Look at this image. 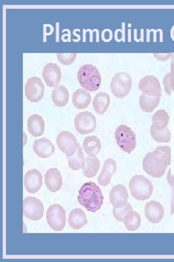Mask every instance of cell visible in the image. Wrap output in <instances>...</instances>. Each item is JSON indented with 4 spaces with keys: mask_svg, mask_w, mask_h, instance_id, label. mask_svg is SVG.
<instances>
[{
    "mask_svg": "<svg viewBox=\"0 0 174 262\" xmlns=\"http://www.w3.org/2000/svg\"><path fill=\"white\" fill-rule=\"evenodd\" d=\"M171 149L168 146H159L147 153L143 160V167L146 173L154 178L162 177L171 163Z\"/></svg>",
    "mask_w": 174,
    "mask_h": 262,
    "instance_id": "1",
    "label": "cell"
},
{
    "mask_svg": "<svg viewBox=\"0 0 174 262\" xmlns=\"http://www.w3.org/2000/svg\"><path fill=\"white\" fill-rule=\"evenodd\" d=\"M78 78L80 85L89 92H96L102 84V76L94 66L86 64L80 69Z\"/></svg>",
    "mask_w": 174,
    "mask_h": 262,
    "instance_id": "4",
    "label": "cell"
},
{
    "mask_svg": "<svg viewBox=\"0 0 174 262\" xmlns=\"http://www.w3.org/2000/svg\"><path fill=\"white\" fill-rule=\"evenodd\" d=\"M28 129L32 136L38 137L42 136L45 130V122L38 114L30 116L28 121Z\"/></svg>",
    "mask_w": 174,
    "mask_h": 262,
    "instance_id": "21",
    "label": "cell"
},
{
    "mask_svg": "<svg viewBox=\"0 0 174 262\" xmlns=\"http://www.w3.org/2000/svg\"><path fill=\"white\" fill-rule=\"evenodd\" d=\"M116 142L123 151L130 154L137 145L136 136L131 128L125 125H121L115 130Z\"/></svg>",
    "mask_w": 174,
    "mask_h": 262,
    "instance_id": "6",
    "label": "cell"
},
{
    "mask_svg": "<svg viewBox=\"0 0 174 262\" xmlns=\"http://www.w3.org/2000/svg\"><path fill=\"white\" fill-rule=\"evenodd\" d=\"M59 23H56V41L59 42Z\"/></svg>",
    "mask_w": 174,
    "mask_h": 262,
    "instance_id": "36",
    "label": "cell"
},
{
    "mask_svg": "<svg viewBox=\"0 0 174 262\" xmlns=\"http://www.w3.org/2000/svg\"><path fill=\"white\" fill-rule=\"evenodd\" d=\"M92 100V96L86 90L80 89L74 93L72 102L74 106L79 110H84L88 107Z\"/></svg>",
    "mask_w": 174,
    "mask_h": 262,
    "instance_id": "24",
    "label": "cell"
},
{
    "mask_svg": "<svg viewBox=\"0 0 174 262\" xmlns=\"http://www.w3.org/2000/svg\"><path fill=\"white\" fill-rule=\"evenodd\" d=\"M167 181L169 183L172 191L171 203V214H174V176L171 174L170 169L167 175Z\"/></svg>",
    "mask_w": 174,
    "mask_h": 262,
    "instance_id": "34",
    "label": "cell"
},
{
    "mask_svg": "<svg viewBox=\"0 0 174 262\" xmlns=\"http://www.w3.org/2000/svg\"><path fill=\"white\" fill-rule=\"evenodd\" d=\"M69 166L73 170H78L84 169L85 167V160L84 152L79 144L77 151L71 157H67Z\"/></svg>",
    "mask_w": 174,
    "mask_h": 262,
    "instance_id": "29",
    "label": "cell"
},
{
    "mask_svg": "<svg viewBox=\"0 0 174 262\" xmlns=\"http://www.w3.org/2000/svg\"><path fill=\"white\" fill-rule=\"evenodd\" d=\"M57 56L58 60H59L61 63L65 66H68L71 64L76 61L77 54L57 53Z\"/></svg>",
    "mask_w": 174,
    "mask_h": 262,
    "instance_id": "33",
    "label": "cell"
},
{
    "mask_svg": "<svg viewBox=\"0 0 174 262\" xmlns=\"http://www.w3.org/2000/svg\"><path fill=\"white\" fill-rule=\"evenodd\" d=\"M145 214L149 222L159 224L164 217V210L160 203L152 201L146 204Z\"/></svg>",
    "mask_w": 174,
    "mask_h": 262,
    "instance_id": "17",
    "label": "cell"
},
{
    "mask_svg": "<svg viewBox=\"0 0 174 262\" xmlns=\"http://www.w3.org/2000/svg\"><path fill=\"white\" fill-rule=\"evenodd\" d=\"M42 185V175L37 169H31L24 176V186L29 193L32 194L37 193L40 190Z\"/></svg>",
    "mask_w": 174,
    "mask_h": 262,
    "instance_id": "15",
    "label": "cell"
},
{
    "mask_svg": "<svg viewBox=\"0 0 174 262\" xmlns=\"http://www.w3.org/2000/svg\"><path fill=\"white\" fill-rule=\"evenodd\" d=\"M67 34H63L62 36V39L63 42H70L71 41V32L69 29H65Z\"/></svg>",
    "mask_w": 174,
    "mask_h": 262,
    "instance_id": "35",
    "label": "cell"
},
{
    "mask_svg": "<svg viewBox=\"0 0 174 262\" xmlns=\"http://www.w3.org/2000/svg\"><path fill=\"white\" fill-rule=\"evenodd\" d=\"M93 105L95 112L99 115H103L109 108L110 97L107 94L101 92L96 94L93 101Z\"/></svg>",
    "mask_w": 174,
    "mask_h": 262,
    "instance_id": "26",
    "label": "cell"
},
{
    "mask_svg": "<svg viewBox=\"0 0 174 262\" xmlns=\"http://www.w3.org/2000/svg\"><path fill=\"white\" fill-rule=\"evenodd\" d=\"M69 94L67 88L63 85L57 86L52 92V100L59 107H63L69 102Z\"/></svg>",
    "mask_w": 174,
    "mask_h": 262,
    "instance_id": "25",
    "label": "cell"
},
{
    "mask_svg": "<svg viewBox=\"0 0 174 262\" xmlns=\"http://www.w3.org/2000/svg\"><path fill=\"white\" fill-rule=\"evenodd\" d=\"M132 210L133 209H132L131 204L127 203L126 206L122 208H115L114 207L113 209V214L116 220L119 221V222H123L124 217H125L129 211Z\"/></svg>",
    "mask_w": 174,
    "mask_h": 262,
    "instance_id": "32",
    "label": "cell"
},
{
    "mask_svg": "<svg viewBox=\"0 0 174 262\" xmlns=\"http://www.w3.org/2000/svg\"><path fill=\"white\" fill-rule=\"evenodd\" d=\"M160 97L147 96L144 94L140 95L139 98L140 107L146 113H152L159 105Z\"/></svg>",
    "mask_w": 174,
    "mask_h": 262,
    "instance_id": "27",
    "label": "cell"
},
{
    "mask_svg": "<svg viewBox=\"0 0 174 262\" xmlns=\"http://www.w3.org/2000/svg\"><path fill=\"white\" fill-rule=\"evenodd\" d=\"M33 148L39 157L47 159L54 153L55 148L52 142L46 138H41L34 142Z\"/></svg>",
    "mask_w": 174,
    "mask_h": 262,
    "instance_id": "19",
    "label": "cell"
},
{
    "mask_svg": "<svg viewBox=\"0 0 174 262\" xmlns=\"http://www.w3.org/2000/svg\"><path fill=\"white\" fill-rule=\"evenodd\" d=\"M56 143L60 150L67 157L76 154L79 146L77 138L69 131H62L58 135Z\"/></svg>",
    "mask_w": 174,
    "mask_h": 262,
    "instance_id": "10",
    "label": "cell"
},
{
    "mask_svg": "<svg viewBox=\"0 0 174 262\" xmlns=\"http://www.w3.org/2000/svg\"><path fill=\"white\" fill-rule=\"evenodd\" d=\"M132 88V78L127 72H120L113 77L111 89L113 95L118 98H125Z\"/></svg>",
    "mask_w": 174,
    "mask_h": 262,
    "instance_id": "7",
    "label": "cell"
},
{
    "mask_svg": "<svg viewBox=\"0 0 174 262\" xmlns=\"http://www.w3.org/2000/svg\"><path fill=\"white\" fill-rule=\"evenodd\" d=\"M139 89L147 96L160 98L162 96L160 81L153 76H146L141 80Z\"/></svg>",
    "mask_w": 174,
    "mask_h": 262,
    "instance_id": "13",
    "label": "cell"
},
{
    "mask_svg": "<svg viewBox=\"0 0 174 262\" xmlns=\"http://www.w3.org/2000/svg\"><path fill=\"white\" fill-rule=\"evenodd\" d=\"M101 163L95 157H87L85 161V167L83 169V173L88 178L94 177L100 169Z\"/></svg>",
    "mask_w": 174,
    "mask_h": 262,
    "instance_id": "30",
    "label": "cell"
},
{
    "mask_svg": "<svg viewBox=\"0 0 174 262\" xmlns=\"http://www.w3.org/2000/svg\"><path fill=\"white\" fill-rule=\"evenodd\" d=\"M23 205L24 217L34 221H38L43 218L44 207L39 200L29 196L24 200Z\"/></svg>",
    "mask_w": 174,
    "mask_h": 262,
    "instance_id": "11",
    "label": "cell"
},
{
    "mask_svg": "<svg viewBox=\"0 0 174 262\" xmlns=\"http://www.w3.org/2000/svg\"><path fill=\"white\" fill-rule=\"evenodd\" d=\"M170 117L164 110L157 111L153 116V124L151 134L154 140L158 143H169L171 140V134L167 126Z\"/></svg>",
    "mask_w": 174,
    "mask_h": 262,
    "instance_id": "3",
    "label": "cell"
},
{
    "mask_svg": "<svg viewBox=\"0 0 174 262\" xmlns=\"http://www.w3.org/2000/svg\"><path fill=\"white\" fill-rule=\"evenodd\" d=\"M62 177L59 169L51 168L47 171L45 175V184L49 191H59L62 188Z\"/></svg>",
    "mask_w": 174,
    "mask_h": 262,
    "instance_id": "18",
    "label": "cell"
},
{
    "mask_svg": "<svg viewBox=\"0 0 174 262\" xmlns=\"http://www.w3.org/2000/svg\"><path fill=\"white\" fill-rule=\"evenodd\" d=\"M102 190L95 183H86L79 191L78 201L88 211L96 212L101 210L104 203Z\"/></svg>",
    "mask_w": 174,
    "mask_h": 262,
    "instance_id": "2",
    "label": "cell"
},
{
    "mask_svg": "<svg viewBox=\"0 0 174 262\" xmlns=\"http://www.w3.org/2000/svg\"><path fill=\"white\" fill-rule=\"evenodd\" d=\"M128 199L129 193L125 186L118 185L112 188L110 193V200L114 208H120L125 207Z\"/></svg>",
    "mask_w": 174,
    "mask_h": 262,
    "instance_id": "16",
    "label": "cell"
},
{
    "mask_svg": "<svg viewBox=\"0 0 174 262\" xmlns=\"http://www.w3.org/2000/svg\"><path fill=\"white\" fill-rule=\"evenodd\" d=\"M129 188L131 194L139 201H144L151 198L154 186L150 180L143 176L137 175L130 180Z\"/></svg>",
    "mask_w": 174,
    "mask_h": 262,
    "instance_id": "5",
    "label": "cell"
},
{
    "mask_svg": "<svg viewBox=\"0 0 174 262\" xmlns=\"http://www.w3.org/2000/svg\"><path fill=\"white\" fill-rule=\"evenodd\" d=\"M163 83L165 92L171 96V90L174 91V59L171 63V72L165 76Z\"/></svg>",
    "mask_w": 174,
    "mask_h": 262,
    "instance_id": "31",
    "label": "cell"
},
{
    "mask_svg": "<svg viewBox=\"0 0 174 262\" xmlns=\"http://www.w3.org/2000/svg\"><path fill=\"white\" fill-rule=\"evenodd\" d=\"M48 225L55 232H61L66 224L65 210L59 204H53L46 212Z\"/></svg>",
    "mask_w": 174,
    "mask_h": 262,
    "instance_id": "8",
    "label": "cell"
},
{
    "mask_svg": "<svg viewBox=\"0 0 174 262\" xmlns=\"http://www.w3.org/2000/svg\"><path fill=\"white\" fill-rule=\"evenodd\" d=\"M44 85L37 77L29 78L24 86V93L28 100L33 103L39 102L44 94Z\"/></svg>",
    "mask_w": 174,
    "mask_h": 262,
    "instance_id": "12",
    "label": "cell"
},
{
    "mask_svg": "<svg viewBox=\"0 0 174 262\" xmlns=\"http://www.w3.org/2000/svg\"><path fill=\"white\" fill-rule=\"evenodd\" d=\"M83 147L90 157H96L102 149V143L97 137L94 136L85 138L83 142Z\"/></svg>",
    "mask_w": 174,
    "mask_h": 262,
    "instance_id": "23",
    "label": "cell"
},
{
    "mask_svg": "<svg viewBox=\"0 0 174 262\" xmlns=\"http://www.w3.org/2000/svg\"><path fill=\"white\" fill-rule=\"evenodd\" d=\"M42 77L48 86L57 87L59 84L62 77L60 67L55 63H47L43 70Z\"/></svg>",
    "mask_w": 174,
    "mask_h": 262,
    "instance_id": "14",
    "label": "cell"
},
{
    "mask_svg": "<svg viewBox=\"0 0 174 262\" xmlns=\"http://www.w3.org/2000/svg\"><path fill=\"white\" fill-rule=\"evenodd\" d=\"M74 125L77 132L81 135L92 133L96 127V118L89 112H81L74 119Z\"/></svg>",
    "mask_w": 174,
    "mask_h": 262,
    "instance_id": "9",
    "label": "cell"
},
{
    "mask_svg": "<svg viewBox=\"0 0 174 262\" xmlns=\"http://www.w3.org/2000/svg\"><path fill=\"white\" fill-rule=\"evenodd\" d=\"M117 169V163L115 160L109 159L105 161L101 173L98 177L99 185L106 186L111 183L112 176Z\"/></svg>",
    "mask_w": 174,
    "mask_h": 262,
    "instance_id": "20",
    "label": "cell"
},
{
    "mask_svg": "<svg viewBox=\"0 0 174 262\" xmlns=\"http://www.w3.org/2000/svg\"><path fill=\"white\" fill-rule=\"evenodd\" d=\"M68 223L70 227L79 230L88 223L86 213L80 208L72 210L69 215Z\"/></svg>",
    "mask_w": 174,
    "mask_h": 262,
    "instance_id": "22",
    "label": "cell"
},
{
    "mask_svg": "<svg viewBox=\"0 0 174 262\" xmlns=\"http://www.w3.org/2000/svg\"><path fill=\"white\" fill-rule=\"evenodd\" d=\"M123 223L128 231L134 232L140 227L142 220L139 213L132 210L124 217Z\"/></svg>",
    "mask_w": 174,
    "mask_h": 262,
    "instance_id": "28",
    "label": "cell"
}]
</instances>
